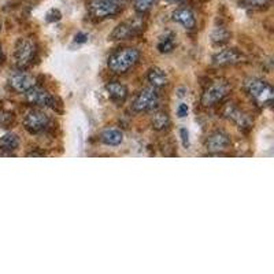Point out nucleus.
<instances>
[{
	"label": "nucleus",
	"instance_id": "nucleus-1",
	"mask_svg": "<svg viewBox=\"0 0 274 274\" xmlns=\"http://www.w3.org/2000/svg\"><path fill=\"white\" fill-rule=\"evenodd\" d=\"M247 95L260 107H267L273 103L274 89L267 81L262 78H248L244 82Z\"/></svg>",
	"mask_w": 274,
	"mask_h": 274
},
{
	"label": "nucleus",
	"instance_id": "nucleus-2",
	"mask_svg": "<svg viewBox=\"0 0 274 274\" xmlns=\"http://www.w3.org/2000/svg\"><path fill=\"white\" fill-rule=\"evenodd\" d=\"M139 50L129 47V48H122V50L115 51L114 54L110 55L107 65H109V69L113 73L122 74V73H126L128 70L132 69L139 62Z\"/></svg>",
	"mask_w": 274,
	"mask_h": 274
},
{
	"label": "nucleus",
	"instance_id": "nucleus-3",
	"mask_svg": "<svg viewBox=\"0 0 274 274\" xmlns=\"http://www.w3.org/2000/svg\"><path fill=\"white\" fill-rule=\"evenodd\" d=\"M230 89H232V86H230L228 81H213L205 89L200 102H202V105L205 106V107H211V106L218 105L219 102H222L226 96L229 95Z\"/></svg>",
	"mask_w": 274,
	"mask_h": 274
},
{
	"label": "nucleus",
	"instance_id": "nucleus-4",
	"mask_svg": "<svg viewBox=\"0 0 274 274\" xmlns=\"http://www.w3.org/2000/svg\"><path fill=\"white\" fill-rule=\"evenodd\" d=\"M15 65L18 69H26L35 62L37 45L32 39H20L15 47Z\"/></svg>",
	"mask_w": 274,
	"mask_h": 274
},
{
	"label": "nucleus",
	"instance_id": "nucleus-5",
	"mask_svg": "<svg viewBox=\"0 0 274 274\" xmlns=\"http://www.w3.org/2000/svg\"><path fill=\"white\" fill-rule=\"evenodd\" d=\"M89 14L96 20H105L109 17H114L121 10L118 0H90Z\"/></svg>",
	"mask_w": 274,
	"mask_h": 274
},
{
	"label": "nucleus",
	"instance_id": "nucleus-6",
	"mask_svg": "<svg viewBox=\"0 0 274 274\" xmlns=\"http://www.w3.org/2000/svg\"><path fill=\"white\" fill-rule=\"evenodd\" d=\"M158 102H159V96H158L156 88L150 86V88H144L136 96V99L132 103V109L136 113H145V111L154 110L158 106Z\"/></svg>",
	"mask_w": 274,
	"mask_h": 274
},
{
	"label": "nucleus",
	"instance_id": "nucleus-7",
	"mask_svg": "<svg viewBox=\"0 0 274 274\" xmlns=\"http://www.w3.org/2000/svg\"><path fill=\"white\" fill-rule=\"evenodd\" d=\"M48 125H50V117L41 110H30L24 120L25 129L32 135H36V133H40V132L45 130Z\"/></svg>",
	"mask_w": 274,
	"mask_h": 274
},
{
	"label": "nucleus",
	"instance_id": "nucleus-8",
	"mask_svg": "<svg viewBox=\"0 0 274 274\" xmlns=\"http://www.w3.org/2000/svg\"><path fill=\"white\" fill-rule=\"evenodd\" d=\"M222 114L228 121H230L232 124H234L239 129L249 130L252 128V121L248 115L245 114L243 110H240L239 107H236L232 103H228L222 110Z\"/></svg>",
	"mask_w": 274,
	"mask_h": 274
},
{
	"label": "nucleus",
	"instance_id": "nucleus-9",
	"mask_svg": "<svg viewBox=\"0 0 274 274\" xmlns=\"http://www.w3.org/2000/svg\"><path fill=\"white\" fill-rule=\"evenodd\" d=\"M9 85L20 94H25L26 90H29L30 88H33L36 85V80L33 75H30L29 73L24 71V69L15 70L9 77Z\"/></svg>",
	"mask_w": 274,
	"mask_h": 274
},
{
	"label": "nucleus",
	"instance_id": "nucleus-10",
	"mask_svg": "<svg viewBox=\"0 0 274 274\" xmlns=\"http://www.w3.org/2000/svg\"><path fill=\"white\" fill-rule=\"evenodd\" d=\"M26 100L29 102L30 105L40 106V107H55V98L51 95L48 90L39 88V86H33L29 90L25 92Z\"/></svg>",
	"mask_w": 274,
	"mask_h": 274
},
{
	"label": "nucleus",
	"instance_id": "nucleus-11",
	"mask_svg": "<svg viewBox=\"0 0 274 274\" xmlns=\"http://www.w3.org/2000/svg\"><path fill=\"white\" fill-rule=\"evenodd\" d=\"M206 150L211 154H219L222 151L228 150L230 147V137L222 130L213 132L211 135L206 139Z\"/></svg>",
	"mask_w": 274,
	"mask_h": 274
},
{
	"label": "nucleus",
	"instance_id": "nucleus-12",
	"mask_svg": "<svg viewBox=\"0 0 274 274\" xmlns=\"http://www.w3.org/2000/svg\"><path fill=\"white\" fill-rule=\"evenodd\" d=\"M243 59H244L243 54L236 48H225L213 56V63L219 67H224V66L237 65L240 62H243Z\"/></svg>",
	"mask_w": 274,
	"mask_h": 274
},
{
	"label": "nucleus",
	"instance_id": "nucleus-13",
	"mask_svg": "<svg viewBox=\"0 0 274 274\" xmlns=\"http://www.w3.org/2000/svg\"><path fill=\"white\" fill-rule=\"evenodd\" d=\"M141 25H140L139 22H122L120 25L117 26L113 32H111V35L109 36L110 40H126V39H130L132 36L137 35V32L140 30Z\"/></svg>",
	"mask_w": 274,
	"mask_h": 274
},
{
	"label": "nucleus",
	"instance_id": "nucleus-14",
	"mask_svg": "<svg viewBox=\"0 0 274 274\" xmlns=\"http://www.w3.org/2000/svg\"><path fill=\"white\" fill-rule=\"evenodd\" d=\"M106 94L115 103H122L128 98V88L118 81H113L105 86Z\"/></svg>",
	"mask_w": 274,
	"mask_h": 274
},
{
	"label": "nucleus",
	"instance_id": "nucleus-15",
	"mask_svg": "<svg viewBox=\"0 0 274 274\" xmlns=\"http://www.w3.org/2000/svg\"><path fill=\"white\" fill-rule=\"evenodd\" d=\"M173 21L178 22L179 25H182L185 29L192 30L195 29L196 26V20H195L194 13L187 9V7H181V9H177L173 13Z\"/></svg>",
	"mask_w": 274,
	"mask_h": 274
},
{
	"label": "nucleus",
	"instance_id": "nucleus-16",
	"mask_svg": "<svg viewBox=\"0 0 274 274\" xmlns=\"http://www.w3.org/2000/svg\"><path fill=\"white\" fill-rule=\"evenodd\" d=\"M147 80L154 88H162L167 84V75L159 67H151L147 73Z\"/></svg>",
	"mask_w": 274,
	"mask_h": 274
},
{
	"label": "nucleus",
	"instance_id": "nucleus-17",
	"mask_svg": "<svg viewBox=\"0 0 274 274\" xmlns=\"http://www.w3.org/2000/svg\"><path fill=\"white\" fill-rule=\"evenodd\" d=\"M100 140L107 145H120L124 141V133L120 129L109 128L102 132Z\"/></svg>",
	"mask_w": 274,
	"mask_h": 274
},
{
	"label": "nucleus",
	"instance_id": "nucleus-18",
	"mask_svg": "<svg viewBox=\"0 0 274 274\" xmlns=\"http://www.w3.org/2000/svg\"><path fill=\"white\" fill-rule=\"evenodd\" d=\"M151 125L155 130H164L169 128L170 125V117L166 111H162V110H158L155 111L152 117H151Z\"/></svg>",
	"mask_w": 274,
	"mask_h": 274
},
{
	"label": "nucleus",
	"instance_id": "nucleus-19",
	"mask_svg": "<svg viewBox=\"0 0 274 274\" xmlns=\"http://www.w3.org/2000/svg\"><path fill=\"white\" fill-rule=\"evenodd\" d=\"M18 147H20V139L14 133H7L0 137V151L13 152V151L18 150Z\"/></svg>",
	"mask_w": 274,
	"mask_h": 274
},
{
	"label": "nucleus",
	"instance_id": "nucleus-20",
	"mask_svg": "<svg viewBox=\"0 0 274 274\" xmlns=\"http://www.w3.org/2000/svg\"><path fill=\"white\" fill-rule=\"evenodd\" d=\"M175 47V36L174 33H166L164 36H162L158 41V45H156V48L159 51L160 54H169L171 51L174 50Z\"/></svg>",
	"mask_w": 274,
	"mask_h": 274
},
{
	"label": "nucleus",
	"instance_id": "nucleus-21",
	"mask_svg": "<svg viewBox=\"0 0 274 274\" xmlns=\"http://www.w3.org/2000/svg\"><path fill=\"white\" fill-rule=\"evenodd\" d=\"M230 33L228 30L225 29L224 26H218V28H215L213 30V33H211V41L217 45H221L226 43V41L229 40Z\"/></svg>",
	"mask_w": 274,
	"mask_h": 274
},
{
	"label": "nucleus",
	"instance_id": "nucleus-22",
	"mask_svg": "<svg viewBox=\"0 0 274 274\" xmlns=\"http://www.w3.org/2000/svg\"><path fill=\"white\" fill-rule=\"evenodd\" d=\"M156 0H135V10L137 14H145L154 6Z\"/></svg>",
	"mask_w": 274,
	"mask_h": 274
},
{
	"label": "nucleus",
	"instance_id": "nucleus-23",
	"mask_svg": "<svg viewBox=\"0 0 274 274\" xmlns=\"http://www.w3.org/2000/svg\"><path fill=\"white\" fill-rule=\"evenodd\" d=\"M245 7H263L269 3V0H241Z\"/></svg>",
	"mask_w": 274,
	"mask_h": 274
},
{
	"label": "nucleus",
	"instance_id": "nucleus-24",
	"mask_svg": "<svg viewBox=\"0 0 274 274\" xmlns=\"http://www.w3.org/2000/svg\"><path fill=\"white\" fill-rule=\"evenodd\" d=\"M60 17H62V14H60V11L56 10V9H51V10L47 13V21H48V22H56V21L60 20Z\"/></svg>",
	"mask_w": 274,
	"mask_h": 274
},
{
	"label": "nucleus",
	"instance_id": "nucleus-25",
	"mask_svg": "<svg viewBox=\"0 0 274 274\" xmlns=\"http://www.w3.org/2000/svg\"><path fill=\"white\" fill-rule=\"evenodd\" d=\"M179 136H181L182 145H184L185 148H188L190 147V133H188V130L185 129V128H181L179 129Z\"/></svg>",
	"mask_w": 274,
	"mask_h": 274
},
{
	"label": "nucleus",
	"instance_id": "nucleus-26",
	"mask_svg": "<svg viewBox=\"0 0 274 274\" xmlns=\"http://www.w3.org/2000/svg\"><path fill=\"white\" fill-rule=\"evenodd\" d=\"M188 111H190V109H188V106L185 105V103H181V105L177 107V115H178L179 118L187 117V115H188Z\"/></svg>",
	"mask_w": 274,
	"mask_h": 274
},
{
	"label": "nucleus",
	"instance_id": "nucleus-27",
	"mask_svg": "<svg viewBox=\"0 0 274 274\" xmlns=\"http://www.w3.org/2000/svg\"><path fill=\"white\" fill-rule=\"evenodd\" d=\"M75 43H78V44H82V43H86L88 41V36L85 35V33H82V32H80V33H77L74 37Z\"/></svg>",
	"mask_w": 274,
	"mask_h": 274
},
{
	"label": "nucleus",
	"instance_id": "nucleus-28",
	"mask_svg": "<svg viewBox=\"0 0 274 274\" xmlns=\"http://www.w3.org/2000/svg\"><path fill=\"white\" fill-rule=\"evenodd\" d=\"M2 58H3V52H2V48H0V60H2Z\"/></svg>",
	"mask_w": 274,
	"mask_h": 274
},
{
	"label": "nucleus",
	"instance_id": "nucleus-29",
	"mask_svg": "<svg viewBox=\"0 0 274 274\" xmlns=\"http://www.w3.org/2000/svg\"><path fill=\"white\" fill-rule=\"evenodd\" d=\"M167 2H174L175 3V2H181V0H167Z\"/></svg>",
	"mask_w": 274,
	"mask_h": 274
}]
</instances>
